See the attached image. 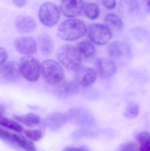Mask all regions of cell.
I'll return each instance as SVG.
<instances>
[{
	"mask_svg": "<svg viewBox=\"0 0 150 151\" xmlns=\"http://www.w3.org/2000/svg\"><path fill=\"white\" fill-rule=\"evenodd\" d=\"M87 31L86 25L83 21L72 19L61 23L57 30V35L63 40L73 41L83 37Z\"/></svg>",
	"mask_w": 150,
	"mask_h": 151,
	"instance_id": "obj_1",
	"label": "cell"
},
{
	"mask_svg": "<svg viewBox=\"0 0 150 151\" xmlns=\"http://www.w3.org/2000/svg\"><path fill=\"white\" fill-rule=\"evenodd\" d=\"M56 58L59 63L69 70H76L80 67L82 58L76 48L70 45L61 46L57 50Z\"/></svg>",
	"mask_w": 150,
	"mask_h": 151,
	"instance_id": "obj_2",
	"label": "cell"
},
{
	"mask_svg": "<svg viewBox=\"0 0 150 151\" xmlns=\"http://www.w3.org/2000/svg\"><path fill=\"white\" fill-rule=\"evenodd\" d=\"M41 74L46 83L54 86L63 81L64 77V70L61 65L52 59L43 62L41 67Z\"/></svg>",
	"mask_w": 150,
	"mask_h": 151,
	"instance_id": "obj_3",
	"label": "cell"
},
{
	"mask_svg": "<svg viewBox=\"0 0 150 151\" xmlns=\"http://www.w3.org/2000/svg\"><path fill=\"white\" fill-rule=\"evenodd\" d=\"M19 65L20 73L24 78L31 82H35L38 80L41 65L37 59L27 56L21 58Z\"/></svg>",
	"mask_w": 150,
	"mask_h": 151,
	"instance_id": "obj_4",
	"label": "cell"
},
{
	"mask_svg": "<svg viewBox=\"0 0 150 151\" xmlns=\"http://www.w3.org/2000/svg\"><path fill=\"white\" fill-rule=\"evenodd\" d=\"M39 19L45 26L53 27L59 22L60 13L58 7L50 2L44 3L39 10Z\"/></svg>",
	"mask_w": 150,
	"mask_h": 151,
	"instance_id": "obj_5",
	"label": "cell"
},
{
	"mask_svg": "<svg viewBox=\"0 0 150 151\" xmlns=\"http://www.w3.org/2000/svg\"><path fill=\"white\" fill-rule=\"evenodd\" d=\"M88 35L91 42L98 45H105L112 37V32L108 27L97 23L89 26Z\"/></svg>",
	"mask_w": 150,
	"mask_h": 151,
	"instance_id": "obj_6",
	"label": "cell"
},
{
	"mask_svg": "<svg viewBox=\"0 0 150 151\" xmlns=\"http://www.w3.org/2000/svg\"><path fill=\"white\" fill-rule=\"evenodd\" d=\"M60 9L65 17H75L82 14L84 9V4L82 0H63Z\"/></svg>",
	"mask_w": 150,
	"mask_h": 151,
	"instance_id": "obj_7",
	"label": "cell"
},
{
	"mask_svg": "<svg viewBox=\"0 0 150 151\" xmlns=\"http://www.w3.org/2000/svg\"><path fill=\"white\" fill-rule=\"evenodd\" d=\"M20 74L19 65L16 61H9L0 67V76L7 81H16L19 79Z\"/></svg>",
	"mask_w": 150,
	"mask_h": 151,
	"instance_id": "obj_8",
	"label": "cell"
},
{
	"mask_svg": "<svg viewBox=\"0 0 150 151\" xmlns=\"http://www.w3.org/2000/svg\"><path fill=\"white\" fill-rule=\"evenodd\" d=\"M55 92L59 96L63 98L75 95L79 90V86L76 81L72 80L62 81L54 85Z\"/></svg>",
	"mask_w": 150,
	"mask_h": 151,
	"instance_id": "obj_9",
	"label": "cell"
},
{
	"mask_svg": "<svg viewBox=\"0 0 150 151\" xmlns=\"http://www.w3.org/2000/svg\"><path fill=\"white\" fill-rule=\"evenodd\" d=\"M75 70L76 81L82 87H89L94 83L97 79V73L90 67H79Z\"/></svg>",
	"mask_w": 150,
	"mask_h": 151,
	"instance_id": "obj_10",
	"label": "cell"
},
{
	"mask_svg": "<svg viewBox=\"0 0 150 151\" xmlns=\"http://www.w3.org/2000/svg\"><path fill=\"white\" fill-rule=\"evenodd\" d=\"M15 46L18 52L22 55H30L37 51V43L35 40L31 37H21L15 41Z\"/></svg>",
	"mask_w": 150,
	"mask_h": 151,
	"instance_id": "obj_11",
	"label": "cell"
},
{
	"mask_svg": "<svg viewBox=\"0 0 150 151\" xmlns=\"http://www.w3.org/2000/svg\"><path fill=\"white\" fill-rule=\"evenodd\" d=\"M96 71L98 75L103 78H108L115 73L116 66L111 59L100 58L96 63Z\"/></svg>",
	"mask_w": 150,
	"mask_h": 151,
	"instance_id": "obj_12",
	"label": "cell"
},
{
	"mask_svg": "<svg viewBox=\"0 0 150 151\" xmlns=\"http://www.w3.org/2000/svg\"><path fill=\"white\" fill-rule=\"evenodd\" d=\"M15 27L18 32L30 33L34 31L36 24L34 19L26 15H20L15 20Z\"/></svg>",
	"mask_w": 150,
	"mask_h": 151,
	"instance_id": "obj_13",
	"label": "cell"
},
{
	"mask_svg": "<svg viewBox=\"0 0 150 151\" xmlns=\"http://www.w3.org/2000/svg\"><path fill=\"white\" fill-rule=\"evenodd\" d=\"M38 43L40 50L43 55H48L54 49V42L50 35L42 33L38 37Z\"/></svg>",
	"mask_w": 150,
	"mask_h": 151,
	"instance_id": "obj_14",
	"label": "cell"
},
{
	"mask_svg": "<svg viewBox=\"0 0 150 151\" xmlns=\"http://www.w3.org/2000/svg\"><path fill=\"white\" fill-rule=\"evenodd\" d=\"M76 48L82 58L90 59L93 57L96 54V48L93 43L90 41L81 42L78 43Z\"/></svg>",
	"mask_w": 150,
	"mask_h": 151,
	"instance_id": "obj_15",
	"label": "cell"
},
{
	"mask_svg": "<svg viewBox=\"0 0 150 151\" xmlns=\"http://www.w3.org/2000/svg\"><path fill=\"white\" fill-rule=\"evenodd\" d=\"M13 117L18 122L28 127H33L37 126L41 121L40 117L33 113H29L24 115H14Z\"/></svg>",
	"mask_w": 150,
	"mask_h": 151,
	"instance_id": "obj_16",
	"label": "cell"
},
{
	"mask_svg": "<svg viewBox=\"0 0 150 151\" xmlns=\"http://www.w3.org/2000/svg\"><path fill=\"white\" fill-rule=\"evenodd\" d=\"M11 143L18 145L25 151H37L32 142L20 135L13 134Z\"/></svg>",
	"mask_w": 150,
	"mask_h": 151,
	"instance_id": "obj_17",
	"label": "cell"
},
{
	"mask_svg": "<svg viewBox=\"0 0 150 151\" xmlns=\"http://www.w3.org/2000/svg\"><path fill=\"white\" fill-rule=\"evenodd\" d=\"M119 8L122 11L129 14H136L140 8L138 0H120Z\"/></svg>",
	"mask_w": 150,
	"mask_h": 151,
	"instance_id": "obj_18",
	"label": "cell"
},
{
	"mask_svg": "<svg viewBox=\"0 0 150 151\" xmlns=\"http://www.w3.org/2000/svg\"><path fill=\"white\" fill-rule=\"evenodd\" d=\"M0 126L18 133H23L24 128L20 124L0 114Z\"/></svg>",
	"mask_w": 150,
	"mask_h": 151,
	"instance_id": "obj_19",
	"label": "cell"
},
{
	"mask_svg": "<svg viewBox=\"0 0 150 151\" xmlns=\"http://www.w3.org/2000/svg\"><path fill=\"white\" fill-rule=\"evenodd\" d=\"M68 118L66 114L60 112L51 114L47 119V123L50 127H57L63 124Z\"/></svg>",
	"mask_w": 150,
	"mask_h": 151,
	"instance_id": "obj_20",
	"label": "cell"
},
{
	"mask_svg": "<svg viewBox=\"0 0 150 151\" xmlns=\"http://www.w3.org/2000/svg\"><path fill=\"white\" fill-rule=\"evenodd\" d=\"M105 19L107 24L114 30L119 31L123 29V23L122 20L115 14L113 13L107 14Z\"/></svg>",
	"mask_w": 150,
	"mask_h": 151,
	"instance_id": "obj_21",
	"label": "cell"
},
{
	"mask_svg": "<svg viewBox=\"0 0 150 151\" xmlns=\"http://www.w3.org/2000/svg\"><path fill=\"white\" fill-rule=\"evenodd\" d=\"M109 55L114 58H118L122 55V46L119 42L114 41L111 42L107 47Z\"/></svg>",
	"mask_w": 150,
	"mask_h": 151,
	"instance_id": "obj_22",
	"label": "cell"
},
{
	"mask_svg": "<svg viewBox=\"0 0 150 151\" xmlns=\"http://www.w3.org/2000/svg\"><path fill=\"white\" fill-rule=\"evenodd\" d=\"M84 12L85 16L88 18L94 20L99 16V7L96 3H89L85 7Z\"/></svg>",
	"mask_w": 150,
	"mask_h": 151,
	"instance_id": "obj_23",
	"label": "cell"
},
{
	"mask_svg": "<svg viewBox=\"0 0 150 151\" xmlns=\"http://www.w3.org/2000/svg\"><path fill=\"white\" fill-rule=\"evenodd\" d=\"M139 107L137 104L131 103L128 105L124 112V115L128 119H133L138 116Z\"/></svg>",
	"mask_w": 150,
	"mask_h": 151,
	"instance_id": "obj_24",
	"label": "cell"
},
{
	"mask_svg": "<svg viewBox=\"0 0 150 151\" xmlns=\"http://www.w3.org/2000/svg\"><path fill=\"white\" fill-rule=\"evenodd\" d=\"M26 136L28 139L34 142H38L42 137V132L39 129H30L25 131Z\"/></svg>",
	"mask_w": 150,
	"mask_h": 151,
	"instance_id": "obj_25",
	"label": "cell"
},
{
	"mask_svg": "<svg viewBox=\"0 0 150 151\" xmlns=\"http://www.w3.org/2000/svg\"><path fill=\"white\" fill-rule=\"evenodd\" d=\"M118 151H140V147L137 144L130 142L122 145Z\"/></svg>",
	"mask_w": 150,
	"mask_h": 151,
	"instance_id": "obj_26",
	"label": "cell"
},
{
	"mask_svg": "<svg viewBox=\"0 0 150 151\" xmlns=\"http://www.w3.org/2000/svg\"><path fill=\"white\" fill-rule=\"evenodd\" d=\"M136 139L141 145L149 142L150 141L149 133L145 131L140 132L136 135Z\"/></svg>",
	"mask_w": 150,
	"mask_h": 151,
	"instance_id": "obj_27",
	"label": "cell"
},
{
	"mask_svg": "<svg viewBox=\"0 0 150 151\" xmlns=\"http://www.w3.org/2000/svg\"><path fill=\"white\" fill-rule=\"evenodd\" d=\"M13 133L0 127V139L6 142H11Z\"/></svg>",
	"mask_w": 150,
	"mask_h": 151,
	"instance_id": "obj_28",
	"label": "cell"
},
{
	"mask_svg": "<svg viewBox=\"0 0 150 151\" xmlns=\"http://www.w3.org/2000/svg\"><path fill=\"white\" fill-rule=\"evenodd\" d=\"M8 57V54L5 49L0 47V67L5 63Z\"/></svg>",
	"mask_w": 150,
	"mask_h": 151,
	"instance_id": "obj_29",
	"label": "cell"
},
{
	"mask_svg": "<svg viewBox=\"0 0 150 151\" xmlns=\"http://www.w3.org/2000/svg\"><path fill=\"white\" fill-rule=\"evenodd\" d=\"M104 6L108 9H114L116 5V0H103Z\"/></svg>",
	"mask_w": 150,
	"mask_h": 151,
	"instance_id": "obj_30",
	"label": "cell"
},
{
	"mask_svg": "<svg viewBox=\"0 0 150 151\" xmlns=\"http://www.w3.org/2000/svg\"><path fill=\"white\" fill-rule=\"evenodd\" d=\"M63 151H89L88 148L85 146L82 147H67Z\"/></svg>",
	"mask_w": 150,
	"mask_h": 151,
	"instance_id": "obj_31",
	"label": "cell"
},
{
	"mask_svg": "<svg viewBox=\"0 0 150 151\" xmlns=\"http://www.w3.org/2000/svg\"><path fill=\"white\" fill-rule=\"evenodd\" d=\"M27 0H12L13 4L17 8L24 7L27 3Z\"/></svg>",
	"mask_w": 150,
	"mask_h": 151,
	"instance_id": "obj_32",
	"label": "cell"
},
{
	"mask_svg": "<svg viewBox=\"0 0 150 151\" xmlns=\"http://www.w3.org/2000/svg\"><path fill=\"white\" fill-rule=\"evenodd\" d=\"M150 142L141 145L140 147V151H150Z\"/></svg>",
	"mask_w": 150,
	"mask_h": 151,
	"instance_id": "obj_33",
	"label": "cell"
},
{
	"mask_svg": "<svg viewBox=\"0 0 150 151\" xmlns=\"http://www.w3.org/2000/svg\"><path fill=\"white\" fill-rule=\"evenodd\" d=\"M144 6L146 7L147 11H150V0H143Z\"/></svg>",
	"mask_w": 150,
	"mask_h": 151,
	"instance_id": "obj_34",
	"label": "cell"
},
{
	"mask_svg": "<svg viewBox=\"0 0 150 151\" xmlns=\"http://www.w3.org/2000/svg\"><path fill=\"white\" fill-rule=\"evenodd\" d=\"M3 111V110L2 107H0V114L2 113Z\"/></svg>",
	"mask_w": 150,
	"mask_h": 151,
	"instance_id": "obj_35",
	"label": "cell"
}]
</instances>
